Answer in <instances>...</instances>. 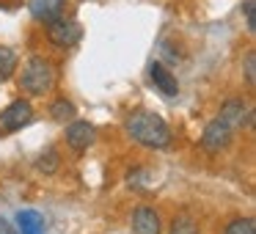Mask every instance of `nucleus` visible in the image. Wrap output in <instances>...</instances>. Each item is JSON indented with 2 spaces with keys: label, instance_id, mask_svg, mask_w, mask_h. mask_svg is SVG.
<instances>
[{
  "label": "nucleus",
  "instance_id": "obj_1",
  "mask_svg": "<svg viewBox=\"0 0 256 234\" xmlns=\"http://www.w3.org/2000/svg\"><path fill=\"white\" fill-rule=\"evenodd\" d=\"M127 132L132 135V140H138L146 149H168L171 146V130L157 113L152 110H135L127 116Z\"/></svg>",
  "mask_w": 256,
  "mask_h": 234
},
{
  "label": "nucleus",
  "instance_id": "obj_2",
  "mask_svg": "<svg viewBox=\"0 0 256 234\" xmlns=\"http://www.w3.org/2000/svg\"><path fill=\"white\" fill-rule=\"evenodd\" d=\"M20 86H22L25 94L30 96H44L52 91L56 86V66L44 58H30L28 64L22 66V74H20Z\"/></svg>",
  "mask_w": 256,
  "mask_h": 234
},
{
  "label": "nucleus",
  "instance_id": "obj_3",
  "mask_svg": "<svg viewBox=\"0 0 256 234\" xmlns=\"http://www.w3.org/2000/svg\"><path fill=\"white\" fill-rule=\"evenodd\" d=\"M80 36H83V25L78 22V20H69V17H58L52 20V22H47V39H50V44L56 47H74L80 42Z\"/></svg>",
  "mask_w": 256,
  "mask_h": 234
},
{
  "label": "nucleus",
  "instance_id": "obj_4",
  "mask_svg": "<svg viewBox=\"0 0 256 234\" xmlns=\"http://www.w3.org/2000/svg\"><path fill=\"white\" fill-rule=\"evenodd\" d=\"M232 135H234V130L223 118H212L204 127V135H201V149L210 152V154H218V152H223L232 144Z\"/></svg>",
  "mask_w": 256,
  "mask_h": 234
},
{
  "label": "nucleus",
  "instance_id": "obj_5",
  "mask_svg": "<svg viewBox=\"0 0 256 234\" xmlns=\"http://www.w3.org/2000/svg\"><path fill=\"white\" fill-rule=\"evenodd\" d=\"M34 122V108H30L28 100H14L6 110L0 113V127L6 132H17V130L28 127Z\"/></svg>",
  "mask_w": 256,
  "mask_h": 234
},
{
  "label": "nucleus",
  "instance_id": "obj_6",
  "mask_svg": "<svg viewBox=\"0 0 256 234\" xmlns=\"http://www.w3.org/2000/svg\"><path fill=\"white\" fill-rule=\"evenodd\" d=\"M218 118H223L232 130H240L242 124L245 127H254V110L245 105V100H237V96H232V100L223 102Z\"/></svg>",
  "mask_w": 256,
  "mask_h": 234
},
{
  "label": "nucleus",
  "instance_id": "obj_7",
  "mask_svg": "<svg viewBox=\"0 0 256 234\" xmlns=\"http://www.w3.org/2000/svg\"><path fill=\"white\" fill-rule=\"evenodd\" d=\"M94 140H96L94 124H91V122H80V118H72V124L66 127V144H69V149L86 152V149H91V146H94Z\"/></svg>",
  "mask_w": 256,
  "mask_h": 234
},
{
  "label": "nucleus",
  "instance_id": "obj_8",
  "mask_svg": "<svg viewBox=\"0 0 256 234\" xmlns=\"http://www.w3.org/2000/svg\"><path fill=\"white\" fill-rule=\"evenodd\" d=\"M66 0H28V12L36 22H52V20L64 17Z\"/></svg>",
  "mask_w": 256,
  "mask_h": 234
},
{
  "label": "nucleus",
  "instance_id": "obj_9",
  "mask_svg": "<svg viewBox=\"0 0 256 234\" xmlns=\"http://www.w3.org/2000/svg\"><path fill=\"white\" fill-rule=\"evenodd\" d=\"M160 232H162V223L154 206L144 204L132 212V234H160Z\"/></svg>",
  "mask_w": 256,
  "mask_h": 234
},
{
  "label": "nucleus",
  "instance_id": "obj_10",
  "mask_svg": "<svg viewBox=\"0 0 256 234\" xmlns=\"http://www.w3.org/2000/svg\"><path fill=\"white\" fill-rule=\"evenodd\" d=\"M149 78H152V86H154L157 91H162L166 96H176L179 94V83H176V78L171 74V69H168L166 64H160V61L152 64Z\"/></svg>",
  "mask_w": 256,
  "mask_h": 234
},
{
  "label": "nucleus",
  "instance_id": "obj_11",
  "mask_svg": "<svg viewBox=\"0 0 256 234\" xmlns=\"http://www.w3.org/2000/svg\"><path fill=\"white\" fill-rule=\"evenodd\" d=\"M17 228H20V234H44V228H47L44 215L36 210H20L17 212Z\"/></svg>",
  "mask_w": 256,
  "mask_h": 234
},
{
  "label": "nucleus",
  "instance_id": "obj_12",
  "mask_svg": "<svg viewBox=\"0 0 256 234\" xmlns=\"http://www.w3.org/2000/svg\"><path fill=\"white\" fill-rule=\"evenodd\" d=\"M74 116H78V108H74L66 96L52 100V105H50V118L52 122H72Z\"/></svg>",
  "mask_w": 256,
  "mask_h": 234
},
{
  "label": "nucleus",
  "instance_id": "obj_13",
  "mask_svg": "<svg viewBox=\"0 0 256 234\" xmlns=\"http://www.w3.org/2000/svg\"><path fill=\"white\" fill-rule=\"evenodd\" d=\"M17 72V52L12 47H0V83H6Z\"/></svg>",
  "mask_w": 256,
  "mask_h": 234
},
{
  "label": "nucleus",
  "instance_id": "obj_14",
  "mask_svg": "<svg viewBox=\"0 0 256 234\" xmlns=\"http://www.w3.org/2000/svg\"><path fill=\"white\" fill-rule=\"evenodd\" d=\"M58 166H61V157H58V152L56 149H47L44 154L36 160V168H39L42 174H56L58 171Z\"/></svg>",
  "mask_w": 256,
  "mask_h": 234
},
{
  "label": "nucleus",
  "instance_id": "obj_15",
  "mask_svg": "<svg viewBox=\"0 0 256 234\" xmlns=\"http://www.w3.org/2000/svg\"><path fill=\"white\" fill-rule=\"evenodd\" d=\"M223 234H256V223L254 218H237V220L228 223Z\"/></svg>",
  "mask_w": 256,
  "mask_h": 234
},
{
  "label": "nucleus",
  "instance_id": "obj_16",
  "mask_svg": "<svg viewBox=\"0 0 256 234\" xmlns=\"http://www.w3.org/2000/svg\"><path fill=\"white\" fill-rule=\"evenodd\" d=\"M242 74H245V83L254 88L256 86V52L254 50H248L242 58Z\"/></svg>",
  "mask_w": 256,
  "mask_h": 234
},
{
  "label": "nucleus",
  "instance_id": "obj_17",
  "mask_svg": "<svg viewBox=\"0 0 256 234\" xmlns=\"http://www.w3.org/2000/svg\"><path fill=\"white\" fill-rule=\"evenodd\" d=\"M254 8H256V0H245V3H242L245 25H248V34H250V36L256 34V14H254Z\"/></svg>",
  "mask_w": 256,
  "mask_h": 234
},
{
  "label": "nucleus",
  "instance_id": "obj_18",
  "mask_svg": "<svg viewBox=\"0 0 256 234\" xmlns=\"http://www.w3.org/2000/svg\"><path fill=\"white\" fill-rule=\"evenodd\" d=\"M174 234H196V226L188 218H179V220H174Z\"/></svg>",
  "mask_w": 256,
  "mask_h": 234
},
{
  "label": "nucleus",
  "instance_id": "obj_19",
  "mask_svg": "<svg viewBox=\"0 0 256 234\" xmlns=\"http://www.w3.org/2000/svg\"><path fill=\"white\" fill-rule=\"evenodd\" d=\"M0 234H20V232H14V226L6 220V218H0Z\"/></svg>",
  "mask_w": 256,
  "mask_h": 234
}]
</instances>
